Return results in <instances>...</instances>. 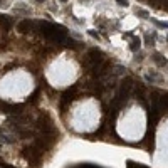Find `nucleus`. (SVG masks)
Returning <instances> with one entry per match:
<instances>
[{
    "label": "nucleus",
    "instance_id": "obj_1",
    "mask_svg": "<svg viewBox=\"0 0 168 168\" xmlns=\"http://www.w3.org/2000/svg\"><path fill=\"white\" fill-rule=\"evenodd\" d=\"M30 27H32V22H30V20H22L20 24L17 25V30L22 32V34H25V32H29V30H30Z\"/></svg>",
    "mask_w": 168,
    "mask_h": 168
},
{
    "label": "nucleus",
    "instance_id": "obj_2",
    "mask_svg": "<svg viewBox=\"0 0 168 168\" xmlns=\"http://www.w3.org/2000/svg\"><path fill=\"white\" fill-rule=\"evenodd\" d=\"M153 61H155L156 64H160V66H165V64L168 62V61H166V59H165L161 54H155V56H153Z\"/></svg>",
    "mask_w": 168,
    "mask_h": 168
},
{
    "label": "nucleus",
    "instance_id": "obj_3",
    "mask_svg": "<svg viewBox=\"0 0 168 168\" xmlns=\"http://www.w3.org/2000/svg\"><path fill=\"white\" fill-rule=\"evenodd\" d=\"M89 54H91V56H101V52L98 49H92ZM91 61H92V62H101V61H103V57H91Z\"/></svg>",
    "mask_w": 168,
    "mask_h": 168
},
{
    "label": "nucleus",
    "instance_id": "obj_4",
    "mask_svg": "<svg viewBox=\"0 0 168 168\" xmlns=\"http://www.w3.org/2000/svg\"><path fill=\"white\" fill-rule=\"evenodd\" d=\"M140 44H141V40H140V39H134V40H133V44L130 46V49L134 52L136 49H140Z\"/></svg>",
    "mask_w": 168,
    "mask_h": 168
},
{
    "label": "nucleus",
    "instance_id": "obj_5",
    "mask_svg": "<svg viewBox=\"0 0 168 168\" xmlns=\"http://www.w3.org/2000/svg\"><path fill=\"white\" fill-rule=\"evenodd\" d=\"M116 2L119 5H123V7H128V5H130V4H128V0H116Z\"/></svg>",
    "mask_w": 168,
    "mask_h": 168
},
{
    "label": "nucleus",
    "instance_id": "obj_6",
    "mask_svg": "<svg viewBox=\"0 0 168 168\" xmlns=\"http://www.w3.org/2000/svg\"><path fill=\"white\" fill-rule=\"evenodd\" d=\"M138 14H140V15H143V17H148V12H145V10H138Z\"/></svg>",
    "mask_w": 168,
    "mask_h": 168
},
{
    "label": "nucleus",
    "instance_id": "obj_7",
    "mask_svg": "<svg viewBox=\"0 0 168 168\" xmlns=\"http://www.w3.org/2000/svg\"><path fill=\"white\" fill-rule=\"evenodd\" d=\"M89 35H92V37H96V39H98V37H99V35H98V34H96V32H94V30H89Z\"/></svg>",
    "mask_w": 168,
    "mask_h": 168
},
{
    "label": "nucleus",
    "instance_id": "obj_8",
    "mask_svg": "<svg viewBox=\"0 0 168 168\" xmlns=\"http://www.w3.org/2000/svg\"><path fill=\"white\" fill-rule=\"evenodd\" d=\"M37 2H44V0H37Z\"/></svg>",
    "mask_w": 168,
    "mask_h": 168
},
{
    "label": "nucleus",
    "instance_id": "obj_9",
    "mask_svg": "<svg viewBox=\"0 0 168 168\" xmlns=\"http://www.w3.org/2000/svg\"><path fill=\"white\" fill-rule=\"evenodd\" d=\"M61 2H67V0H61Z\"/></svg>",
    "mask_w": 168,
    "mask_h": 168
},
{
    "label": "nucleus",
    "instance_id": "obj_10",
    "mask_svg": "<svg viewBox=\"0 0 168 168\" xmlns=\"http://www.w3.org/2000/svg\"><path fill=\"white\" fill-rule=\"evenodd\" d=\"M0 133H2V128H0Z\"/></svg>",
    "mask_w": 168,
    "mask_h": 168
},
{
    "label": "nucleus",
    "instance_id": "obj_11",
    "mask_svg": "<svg viewBox=\"0 0 168 168\" xmlns=\"http://www.w3.org/2000/svg\"><path fill=\"white\" fill-rule=\"evenodd\" d=\"M166 40H168V37H166Z\"/></svg>",
    "mask_w": 168,
    "mask_h": 168
}]
</instances>
